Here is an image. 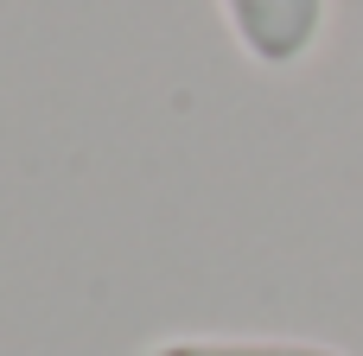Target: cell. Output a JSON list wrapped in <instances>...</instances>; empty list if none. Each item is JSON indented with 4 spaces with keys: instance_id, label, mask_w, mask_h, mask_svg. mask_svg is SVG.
I'll use <instances>...</instances> for the list:
<instances>
[{
    "instance_id": "1",
    "label": "cell",
    "mask_w": 363,
    "mask_h": 356,
    "mask_svg": "<svg viewBox=\"0 0 363 356\" xmlns=\"http://www.w3.org/2000/svg\"><path fill=\"white\" fill-rule=\"evenodd\" d=\"M236 51L255 70H300L332 25V0H217Z\"/></svg>"
},
{
    "instance_id": "2",
    "label": "cell",
    "mask_w": 363,
    "mask_h": 356,
    "mask_svg": "<svg viewBox=\"0 0 363 356\" xmlns=\"http://www.w3.org/2000/svg\"><path fill=\"white\" fill-rule=\"evenodd\" d=\"M140 356H351L319 338H160Z\"/></svg>"
}]
</instances>
